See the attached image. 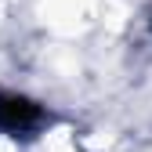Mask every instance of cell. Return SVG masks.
I'll use <instances>...</instances> for the list:
<instances>
[{
	"mask_svg": "<svg viewBox=\"0 0 152 152\" xmlns=\"http://www.w3.org/2000/svg\"><path fill=\"white\" fill-rule=\"evenodd\" d=\"M40 120V109L26 98H0V127L7 130H26Z\"/></svg>",
	"mask_w": 152,
	"mask_h": 152,
	"instance_id": "6da1fadb",
	"label": "cell"
}]
</instances>
